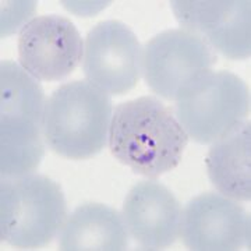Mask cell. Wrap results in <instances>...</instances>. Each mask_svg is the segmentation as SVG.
Wrapping results in <instances>:
<instances>
[{"label": "cell", "instance_id": "cell-11", "mask_svg": "<svg viewBox=\"0 0 251 251\" xmlns=\"http://www.w3.org/2000/svg\"><path fill=\"white\" fill-rule=\"evenodd\" d=\"M123 218L127 230L143 249L162 250L179 237L181 206L162 183L144 180L128 191Z\"/></svg>", "mask_w": 251, "mask_h": 251}, {"label": "cell", "instance_id": "cell-4", "mask_svg": "<svg viewBox=\"0 0 251 251\" xmlns=\"http://www.w3.org/2000/svg\"><path fill=\"white\" fill-rule=\"evenodd\" d=\"M67 218L60 186L42 175L1 177L0 237L17 249H39L53 240Z\"/></svg>", "mask_w": 251, "mask_h": 251}, {"label": "cell", "instance_id": "cell-13", "mask_svg": "<svg viewBox=\"0 0 251 251\" xmlns=\"http://www.w3.org/2000/svg\"><path fill=\"white\" fill-rule=\"evenodd\" d=\"M59 244L63 251H123L128 246V230L116 209L88 202L66 219Z\"/></svg>", "mask_w": 251, "mask_h": 251}, {"label": "cell", "instance_id": "cell-10", "mask_svg": "<svg viewBox=\"0 0 251 251\" xmlns=\"http://www.w3.org/2000/svg\"><path fill=\"white\" fill-rule=\"evenodd\" d=\"M179 236L188 250H240L250 247V215L232 198L204 193L181 212Z\"/></svg>", "mask_w": 251, "mask_h": 251}, {"label": "cell", "instance_id": "cell-5", "mask_svg": "<svg viewBox=\"0 0 251 251\" xmlns=\"http://www.w3.org/2000/svg\"><path fill=\"white\" fill-rule=\"evenodd\" d=\"M250 109L246 82L230 72L198 74L176 98V119L188 138L212 144L243 122Z\"/></svg>", "mask_w": 251, "mask_h": 251}, {"label": "cell", "instance_id": "cell-2", "mask_svg": "<svg viewBox=\"0 0 251 251\" xmlns=\"http://www.w3.org/2000/svg\"><path fill=\"white\" fill-rule=\"evenodd\" d=\"M46 99L36 78L11 60L0 64V173H32L45 155Z\"/></svg>", "mask_w": 251, "mask_h": 251}, {"label": "cell", "instance_id": "cell-8", "mask_svg": "<svg viewBox=\"0 0 251 251\" xmlns=\"http://www.w3.org/2000/svg\"><path fill=\"white\" fill-rule=\"evenodd\" d=\"M18 62L38 81H60L80 64L84 42L69 18L46 14L32 18L18 35Z\"/></svg>", "mask_w": 251, "mask_h": 251}, {"label": "cell", "instance_id": "cell-3", "mask_svg": "<svg viewBox=\"0 0 251 251\" xmlns=\"http://www.w3.org/2000/svg\"><path fill=\"white\" fill-rule=\"evenodd\" d=\"M112 99L88 80L66 82L46 99L44 135L48 147L67 159H88L108 143Z\"/></svg>", "mask_w": 251, "mask_h": 251}, {"label": "cell", "instance_id": "cell-12", "mask_svg": "<svg viewBox=\"0 0 251 251\" xmlns=\"http://www.w3.org/2000/svg\"><path fill=\"white\" fill-rule=\"evenodd\" d=\"M251 126L240 122L212 143L205 165L212 186L225 197L250 201Z\"/></svg>", "mask_w": 251, "mask_h": 251}, {"label": "cell", "instance_id": "cell-7", "mask_svg": "<svg viewBox=\"0 0 251 251\" xmlns=\"http://www.w3.org/2000/svg\"><path fill=\"white\" fill-rule=\"evenodd\" d=\"M215 62L212 48L201 38L186 29H168L144 48V80L156 95L176 100L186 84Z\"/></svg>", "mask_w": 251, "mask_h": 251}, {"label": "cell", "instance_id": "cell-6", "mask_svg": "<svg viewBox=\"0 0 251 251\" xmlns=\"http://www.w3.org/2000/svg\"><path fill=\"white\" fill-rule=\"evenodd\" d=\"M82 70L91 84L112 95H123L141 77L143 48L125 23L102 21L85 38Z\"/></svg>", "mask_w": 251, "mask_h": 251}, {"label": "cell", "instance_id": "cell-9", "mask_svg": "<svg viewBox=\"0 0 251 251\" xmlns=\"http://www.w3.org/2000/svg\"><path fill=\"white\" fill-rule=\"evenodd\" d=\"M171 6L183 29L212 49L232 60L250 57V1L173 0Z\"/></svg>", "mask_w": 251, "mask_h": 251}, {"label": "cell", "instance_id": "cell-1", "mask_svg": "<svg viewBox=\"0 0 251 251\" xmlns=\"http://www.w3.org/2000/svg\"><path fill=\"white\" fill-rule=\"evenodd\" d=\"M108 143L120 163L137 175L156 179L181 162L188 135L159 99L141 97L115 108Z\"/></svg>", "mask_w": 251, "mask_h": 251}]
</instances>
